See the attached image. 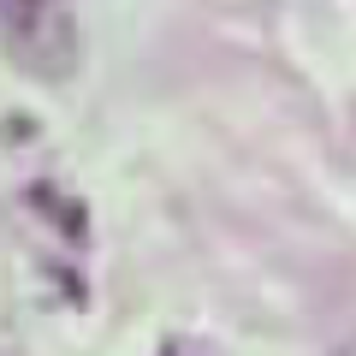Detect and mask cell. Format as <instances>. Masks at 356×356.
I'll list each match as a JSON object with an SVG mask.
<instances>
[{
	"label": "cell",
	"mask_w": 356,
	"mask_h": 356,
	"mask_svg": "<svg viewBox=\"0 0 356 356\" xmlns=\"http://www.w3.org/2000/svg\"><path fill=\"white\" fill-rule=\"evenodd\" d=\"M6 54L24 77H42V83H72L77 65H83V36H77L72 13L60 0H48L42 13H30L24 24H6Z\"/></svg>",
	"instance_id": "6da1fadb"
},
{
	"label": "cell",
	"mask_w": 356,
	"mask_h": 356,
	"mask_svg": "<svg viewBox=\"0 0 356 356\" xmlns=\"http://www.w3.org/2000/svg\"><path fill=\"white\" fill-rule=\"evenodd\" d=\"M42 6H48V0H0V30H6V24H24V18L42 13Z\"/></svg>",
	"instance_id": "7a4b0ae2"
},
{
	"label": "cell",
	"mask_w": 356,
	"mask_h": 356,
	"mask_svg": "<svg viewBox=\"0 0 356 356\" xmlns=\"http://www.w3.org/2000/svg\"><path fill=\"white\" fill-rule=\"evenodd\" d=\"M226 6H243V13H267V6H285V0H226Z\"/></svg>",
	"instance_id": "3957f363"
}]
</instances>
